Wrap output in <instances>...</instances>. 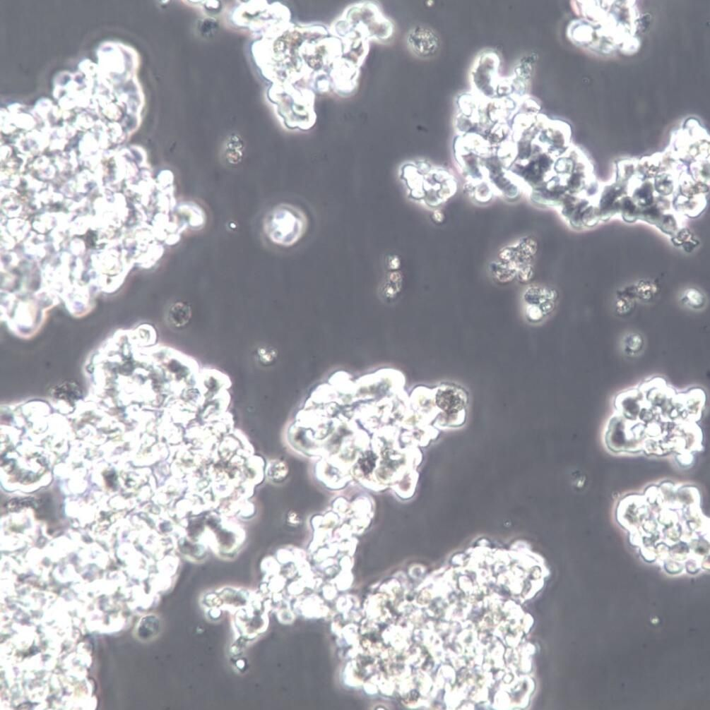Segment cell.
<instances>
[{"label": "cell", "mask_w": 710, "mask_h": 710, "mask_svg": "<svg viewBox=\"0 0 710 710\" xmlns=\"http://www.w3.org/2000/svg\"><path fill=\"white\" fill-rule=\"evenodd\" d=\"M615 512L632 544L643 553L661 548L668 554L672 548L706 550L709 543V520L694 486L669 481L650 485L642 493L620 499Z\"/></svg>", "instance_id": "cell-1"}, {"label": "cell", "mask_w": 710, "mask_h": 710, "mask_svg": "<svg viewBox=\"0 0 710 710\" xmlns=\"http://www.w3.org/2000/svg\"><path fill=\"white\" fill-rule=\"evenodd\" d=\"M398 178L407 198L427 208L444 203L456 190V181L450 172L423 160L402 164Z\"/></svg>", "instance_id": "cell-2"}, {"label": "cell", "mask_w": 710, "mask_h": 710, "mask_svg": "<svg viewBox=\"0 0 710 710\" xmlns=\"http://www.w3.org/2000/svg\"><path fill=\"white\" fill-rule=\"evenodd\" d=\"M307 227L305 215L289 204H280L269 211L264 221V230L273 243L281 246L296 243Z\"/></svg>", "instance_id": "cell-3"}, {"label": "cell", "mask_w": 710, "mask_h": 710, "mask_svg": "<svg viewBox=\"0 0 710 710\" xmlns=\"http://www.w3.org/2000/svg\"><path fill=\"white\" fill-rule=\"evenodd\" d=\"M523 301L526 318L531 322H540L553 311L557 294L546 287H530L523 294Z\"/></svg>", "instance_id": "cell-4"}, {"label": "cell", "mask_w": 710, "mask_h": 710, "mask_svg": "<svg viewBox=\"0 0 710 710\" xmlns=\"http://www.w3.org/2000/svg\"><path fill=\"white\" fill-rule=\"evenodd\" d=\"M407 44L415 55L427 59L434 56L438 52L440 40L432 29L418 25L408 32Z\"/></svg>", "instance_id": "cell-5"}, {"label": "cell", "mask_w": 710, "mask_h": 710, "mask_svg": "<svg viewBox=\"0 0 710 710\" xmlns=\"http://www.w3.org/2000/svg\"><path fill=\"white\" fill-rule=\"evenodd\" d=\"M466 399L461 388L449 385L439 388L435 395L437 406L447 414H454L462 410Z\"/></svg>", "instance_id": "cell-6"}, {"label": "cell", "mask_w": 710, "mask_h": 710, "mask_svg": "<svg viewBox=\"0 0 710 710\" xmlns=\"http://www.w3.org/2000/svg\"><path fill=\"white\" fill-rule=\"evenodd\" d=\"M644 346V339L637 332L627 334L622 340L623 351L628 356H634L638 355L643 350Z\"/></svg>", "instance_id": "cell-7"}, {"label": "cell", "mask_w": 710, "mask_h": 710, "mask_svg": "<svg viewBox=\"0 0 710 710\" xmlns=\"http://www.w3.org/2000/svg\"><path fill=\"white\" fill-rule=\"evenodd\" d=\"M682 303L689 308L699 310L706 303V297L703 293L695 288L686 289L680 297Z\"/></svg>", "instance_id": "cell-8"}, {"label": "cell", "mask_w": 710, "mask_h": 710, "mask_svg": "<svg viewBox=\"0 0 710 710\" xmlns=\"http://www.w3.org/2000/svg\"><path fill=\"white\" fill-rule=\"evenodd\" d=\"M160 628V621L155 616L144 617L140 622L138 633L143 639H149L156 634Z\"/></svg>", "instance_id": "cell-9"}, {"label": "cell", "mask_w": 710, "mask_h": 710, "mask_svg": "<svg viewBox=\"0 0 710 710\" xmlns=\"http://www.w3.org/2000/svg\"><path fill=\"white\" fill-rule=\"evenodd\" d=\"M169 316L171 322L177 325L184 324L189 318V310L187 306L182 304H177L170 309Z\"/></svg>", "instance_id": "cell-10"}]
</instances>
